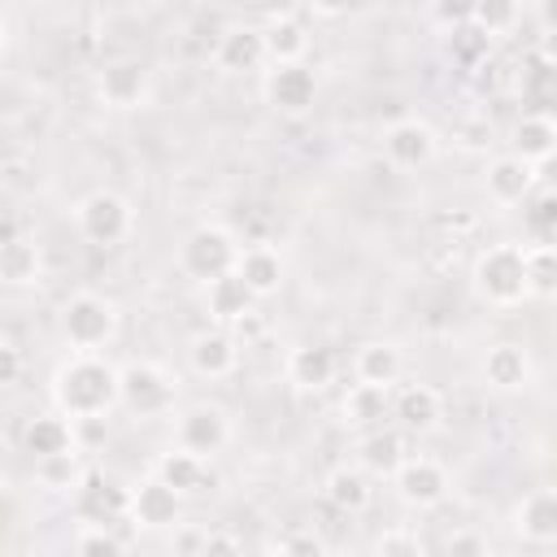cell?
I'll use <instances>...</instances> for the list:
<instances>
[{
  "label": "cell",
  "instance_id": "6da1fadb",
  "mask_svg": "<svg viewBox=\"0 0 557 557\" xmlns=\"http://www.w3.org/2000/svg\"><path fill=\"white\" fill-rule=\"evenodd\" d=\"M52 396H57V409L70 418H100L113 405H122L117 370L104 366L100 357H74L70 366L57 370Z\"/></svg>",
  "mask_w": 557,
  "mask_h": 557
},
{
  "label": "cell",
  "instance_id": "7a4b0ae2",
  "mask_svg": "<svg viewBox=\"0 0 557 557\" xmlns=\"http://www.w3.org/2000/svg\"><path fill=\"white\" fill-rule=\"evenodd\" d=\"M474 287L492 305H518L531 283H527V252L522 248H487L474 265Z\"/></svg>",
  "mask_w": 557,
  "mask_h": 557
},
{
  "label": "cell",
  "instance_id": "3957f363",
  "mask_svg": "<svg viewBox=\"0 0 557 557\" xmlns=\"http://www.w3.org/2000/svg\"><path fill=\"white\" fill-rule=\"evenodd\" d=\"M178 265L191 278H205L209 283V278H218V274H226V270L239 265V248H235V239L222 226H196L183 239V248H178Z\"/></svg>",
  "mask_w": 557,
  "mask_h": 557
},
{
  "label": "cell",
  "instance_id": "277c9868",
  "mask_svg": "<svg viewBox=\"0 0 557 557\" xmlns=\"http://www.w3.org/2000/svg\"><path fill=\"white\" fill-rule=\"evenodd\" d=\"M117 326V313L109 300L83 292V296H70L61 305V335L74 344V348H100Z\"/></svg>",
  "mask_w": 557,
  "mask_h": 557
},
{
  "label": "cell",
  "instance_id": "5b68a950",
  "mask_svg": "<svg viewBox=\"0 0 557 557\" xmlns=\"http://www.w3.org/2000/svg\"><path fill=\"white\" fill-rule=\"evenodd\" d=\"M117 392H122V405L131 413H139V418H157V413H165L174 405L170 379L148 361H135V366L117 370Z\"/></svg>",
  "mask_w": 557,
  "mask_h": 557
},
{
  "label": "cell",
  "instance_id": "8992f818",
  "mask_svg": "<svg viewBox=\"0 0 557 557\" xmlns=\"http://www.w3.org/2000/svg\"><path fill=\"white\" fill-rule=\"evenodd\" d=\"M318 96V78L305 61H274V70L265 74V100L278 113H305Z\"/></svg>",
  "mask_w": 557,
  "mask_h": 557
},
{
  "label": "cell",
  "instance_id": "52a82bcc",
  "mask_svg": "<svg viewBox=\"0 0 557 557\" xmlns=\"http://www.w3.org/2000/svg\"><path fill=\"white\" fill-rule=\"evenodd\" d=\"M78 231H83V239H91V244H117V239L131 231V209H126V200L113 196V191L87 196V200L78 205Z\"/></svg>",
  "mask_w": 557,
  "mask_h": 557
},
{
  "label": "cell",
  "instance_id": "ba28073f",
  "mask_svg": "<svg viewBox=\"0 0 557 557\" xmlns=\"http://www.w3.org/2000/svg\"><path fill=\"white\" fill-rule=\"evenodd\" d=\"M74 509L87 518V522H117V518H126L131 513V492L126 487H117L113 479H104V474H87L83 483H78V492H74Z\"/></svg>",
  "mask_w": 557,
  "mask_h": 557
},
{
  "label": "cell",
  "instance_id": "9c48e42d",
  "mask_svg": "<svg viewBox=\"0 0 557 557\" xmlns=\"http://www.w3.org/2000/svg\"><path fill=\"white\" fill-rule=\"evenodd\" d=\"M178 448H187V453H196V457H213L222 444H226V435H231V426H226V413L222 409H213V405H196V409H187L183 418H178Z\"/></svg>",
  "mask_w": 557,
  "mask_h": 557
},
{
  "label": "cell",
  "instance_id": "30bf717a",
  "mask_svg": "<svg viewBox=\"0 0 557 557\" xmlns=\"http://www.w3.org/2000/svg\"><path fill=\"white\" fill-rule=\"evenodd\" d=\"M178 513H183V492H178V487H170L161 474H157V479H148V483H139V487L131 492V518H135V522H144V527H152V531L174 527V522H178Z\"/></svg>",
  "mask_w": 557,
  "mask_h": 557
},
{
  "label": "cell",
  "instance_id": "8fae6325",
  "mask_svg": "<svg viewBox=\"0 0 557 557\" xmlns=\"http://www.w3.org/2000/svg\"><path fill=\"white\" fill-rule=\"evenodd\" d=\"M100 100L104 104H113V109H135V104H144L148 100V70L139 65V61H131V57H122V61H109L104 70H100Z\"/></svg>",
  "mask_w": 557,
  "mask_h": 557
},
{
  "label": "cell",
  "instance_id": "7c38bea8",
  "mask_svg": "<svg viewBox=\"0 0 557 557\" xmlns=\"http://www.w3.org/2000/svg\"><path fill=\"white\" fill-rule=\"evenodd\" d=\"M396 487H400V500L426 509V505H440L444 500L448 474H444V466H435L426 457H405V466L396 470Z\"/></svg>",
  "mask_w": 557,
  "mask_h": 557
},
{
  "label": "cell",
  "instance_id": "4fadbf2b",
  "mask_svg": "<svg viewBox=\"0 0 557 557\" xmlns=\"http://www.w3.org/2000/svg\"><path fill=\"white\" fill-rule=\"evenodd\" d=\"M383 152H387L392 165L418 170V165H426V161L435 157V135H431L422 122H396V126H387V135H383Z\"/></svg>",
  "mask_w": 557,
  "mask_h": 557
},
{
  "label": "cell",
  "instance_id": "5bb4252c",
  "mask_svg": "<svg viewBox=\"0 0 557 557\" xmlns=\"http://www.w3.org/2000/svg\"><path fill=\"white\" fill-rule=\"evenodd\" d=\"M257 300H261V296L248 287V278H244L239 270H226V274L209 278V313L222 318V322H239V318H248Z\"/></svg>",
  "mask_w": 557,
  "mask_h": 557
},
{
  "label": "cell",
  "instance_id": "9a60e30c",
  "mask_svg": "<svg viewBox=\"0 0 557 557\" xmlns=\"http://www.w3.org/2000/svg\"><path fill=\"white\" fill-rule=\"evenodd\" d=\"M531 187H535V165L522 161L518 152H513V157H496V161L487 165V191H492L500 205H518V200H527Z\"/></svg>",
  "mask_w": 557,
  "mask_h": 557
},
{
  "label": "cell",
  "instance_id": "2e32d148",
  "mask_svg": "<svg viewBox=\"0 0 557 557\" xmlns=\"http://www.w3.org/2000/svg\"><path fill=\"white\" fill-rule=\"evenodd\" d=\"M265 30H252V26H235L222 35L218 44V65L231 70V74H244V70H257L265 61Z\"/></svg>",
  "mask_w": 557,
  "mask_h": 557
},
{
  "label": "cell",
  "instance_id": "e0dca14e",
  "mask_svg": "<svg viewBox=\"0 0 557 557\" xmlns=\"http://www.w3.org/2000/svg\"><path fill=\"white\" fill-rule=\"evenodd\" d=\"M331 374H335V352L322 348V344H300V348L287 357V379H292L296 387H305V392L326 387Z\"/></svg>",
  "mask_w": 557,
  "mask_h": 557
},
{
  "label": "cell",
  "instance_id": "ac0fdd59",
  "mask_svg": "<svg viewBox=\"0 0 557 557\" xmlns=\"http://www.w3.org/2000/svg\"><path fill=\"white\" fill-rule=\"evenodd\" d=\"M483 374H487L492 387L513 392V387H522V383L531 379V357H527V348H518V344H496V348H487V357H483Z\"/></svg>",
  "mask_w": 557,
  "mask_h": 557
},
{
  "label": "cell",
  "instance_id": "d6986e66",
  "mask_svg": "<svg viewBox=\"0 0 557 557\" xmlns=\"http://www.w3.org/2000/svg\"><path fill=\"white\" fill-rule=\"evenodd\" d=\"M392 413H396V422L405 426V431H435V422H440V396L431 392V387H422V383H413V387H405L396 400H392Z\"/></svg>",
  "mask_w": 557,
  "mask_h": 557
},
{
  "label": "cell",
  "instance_id": "ffe728a7",
  "mask_svg": "<svg viewBox=\"0 0 557 557\" xmlns=\"http://www.w3.org/2000/svg\"><path fill=\"white\" fill-rule=\"evenodd\" d=\"M235 339L231 335H222V331H205V335H196L191 339V366H196V374H205V379H222V374H231L235 370Z\"/></svg>",
  "mask_w": 557,
  "mask_h": 557
},
{
  "label": "cell",
  "instance_id": "44dd1931",
  "mask_svg": "<svg viewBox=\"0 0 557 557\" xmlns=\"http://www.w3.org/2000/svg\"><path fill=\"white\" fill-rule=\"evenodd\" d=\"M361 470L366 474H379V479H396V470L405 466V444L396 431H370L361 440Z\"/></svg>",
  "mask_w": 557,
  "mask_h": 557
},
{
  "label": "cell",
  "instance_id": "7402d4cb",
  "mask_svg": "<svg viewBox=\"0 0 557 557\" xmlns=\"http://www.w3.org/2000/svg\"><path fill=\"white\" fill-rule=\"evenodd\" d=\"M518 531L535 544L557 540V492H531L518 505Z\"/></svg>",
  "mask_w": 557,
  "mask_h": 557
},
{
  "label": "cell",
  "instance_id": "603a6c76",
  "mask_svg": "<svg viewBox=\"0 0 557 557\" xmlns=\"http://www.w3.org/2000/svg\"><path fill=\"white\" fill-rule=\"evenodd\" d=\"M522 96H527V113L557 122V65L540 57V61L522 74Z\"/></svg>",
  "mask_w": 557,
  "mask_h": 557
},
{
  "label": "cell",
  "instance_id": "cb8c5ba5",
  "mask_svg": "<svg viewBox=\"0 0 557 557\" xmlns=\"http://www.w3.org/2000/svg\"><path fill=\"white\" fill-rule=\"evenodd\" d=\"M344 413H348L352 426H374V422H383V413H392V387H383V383H366V379H361V383L348 392Z\"/></svg>",
  "mask_w": 557,
  "mask_h": 557
},
{
  "label": "cell",
  "instance_id": "d4e9b609",
  "mask_svg": "<svg viewBox=\"0 0 557 557\" xmlns=\"http://www.w3.org/2000/svg\"><path fill=\"white\" fill-rule=\"evenodd\" d=\"M22 444H26V453L39 461V457H52V453H65V448H74V431H70V422H65V418H57V413H44V418H35V422L26 426Z\"/></svg>",
  "mask_w": 557,
  "mask_h": 557
},
{
  "label": "cell",
  "instance_id": "484cf974",
  "mask_svg": "<svg viewBox=\"0 0 557 557\" xmlns=\"http://www.w3.org/2000/svg\"><path fill=\"white\" fill-rule=\"evenodd\" d=\"M235 270L248 278V287L257 296H270L283 283V257L274 248H248V252H239V265Z\"/></svg>",
  "mask_w": 557,
  "mask_h": 557
},
{
  "label": "cell",
  "instance_id": "4316f807",
  "mask_svg": "<svg viewBox=\"0 0 557 557\" xmlns=\"http://www.w3.org/2000/svg\"><path fill=\"white\" fill-rule=\"evenodd\" d=\"M557 148V122H548V117H535V113H527L518 126H513V152L522 157V161H540V157H548Z\"/></svg>",
  "mask_w": 557,
  "mask_h": 557
},
{
  "label": "cell",
  "instance_id": "83f0119b",
  "mask_svg": "<svg viewBox=\"0 0 557 557\" xmlns=\"http://www.w3.org/2000/svg\"><path fill=\"white\" fill-rule=\"evenodd\" d=\"M35 479H39L48 492H78V483L87 479V470H83L78 453H74V448H65V453L39 457V461H35Z\"/></svg>",
  "mask_w": 557,
  "mask_h": 557
},
{
  "label": "cell",
  "instance_id": "f1b7e54d",
  "mask_svg": "<svg viewBox=\"0 0 557 557\" xmlns=\"http://www.w3.org/2000/svg\"><path fill=\"white\" fill-rule=\"evenodd\" d=\"M522 231L531 244H557V187H540L522 209Z\"/></svg>",
  "mask_w": 557,
  "mask_h": 557
},
{
  "label": "cell",
  "instance_id": "f546056e",
  "mask_svg": "<svg viewBox=\"0 0 557 557\" xmlns=\"http://www.w3.org/2000/svg\"><path fill=\"white\" fill-rule=\"evenodd\" d=\"M0 274H4V283H13V287L35 283V278H39V252H35V244L9 235L4 248H0Z\"/></svg>",
  "mask_w": 557,
  "mask_h": 557
},
{
  "label": "cell",
  "instance_id": "4dcf8cb0",
  "mask_svg": "<svg viewBox=\"0 0 557 557\" xmlns=\"http://www.w3.org/2000/svg\"><path fill=\"white\" fill-rule=\"evenodd\" d=\"M400 352H396V344H366L361 352H357V379H366V383H383V387H392L396 379H400Z\"/></svg>",
  "mask_w": 557,
  "mask_h": 557
},
{
  "label": "cell",
  "instance_id": "1f68e13d",
  "mask_svg": "<svg viewBox=\"0 0 557 557\" xmlns=\"http://www.w3.org/2000/svg\"><path fill=\"white\" fill-rule=\"evenodd\" d=\"M157 474L170 483V487H178V492H200L205 487V457H196V453H187V448H178V453H165L161 461H157Z\"/></svg>",
  "mask_w": 557,
  "mask_h": 557
},
{
  "label": "cell",
  "instance_id": "d6a6232c",
  "mask_svg": "<svg viewBox=\"0 0 557 557\" xmlns=\"http://www.w3.org/2000/svg\"><path fill=\"white\" fill-rule=\"evenodd\" d=\"M326 500H331L335 509H344V513L366 509V505H370V483H366V474H361V470H335V474L326 479Z\"/></svg>",
  "mask_w": 557,
  "mask_h": 557
},
{
  "label": "cell",
  "instance_id": "836d02e7",
  "mask_svg": "<svg viewBox=\"0 0 557 557\" xmlns=\"http://www.w3.org/2000/svg\"><path fill=\"white\" fill-rule=\"evenodd\" d=\"M305 44H309V39H305L300 22H292V17H274L270 30H265V52H270V61H300Z\"/></svg>",
  "mask_w": 557,
  "mask_h": 557
},
{
  "label": "cell",
  "instance_id": "e575fe53",
  "mask_svg": "<svg viewBox=\"0 0 557 557\" xmlns=\"http://www.w3.org/2000/svg\"><path fill=\"white\" fill-rule=\"evenodd\" d=\"M487 48H492V35H487L479 22H466V26H457V30H453V39H448V52H453V61H457V65H466V70H474V65L487 57Z\"/></svg>",
  "mask_w": 557,
  "mask_h": 557
},
{
  "label": "cell",
  "instance_id": "d590c367",
  "mask_svg": "<svg viewBox=\"0 0 557 557\" xmlns=\"http://www.w3.org/2000/svg\"><path fill=\"white\" fill-rule=\"evenodd\" d=\"M527 283L535 296H557V248L553 244L527 248Z\"/></svg>",
  "mask_w": 557,
  "mask_h": 557
},
{
  "label": "cell",
  "instance_id": "8d00e7d4",
  "mask_svg": "<svg viewBox=\"0 0 557 557\" xmlns=\"http://www.w3.org/2000/svg\"><path fill=\"white\" fill-rule=\"evenodd\" d=\"M474 22L487 30V35H500L518 22V0H479L474 9Z\"/></svg>",
  "mask_w": 557,
  "mask_h": 557
},
{
  "label": "cell",
  "instance_id": "74e56055",
  "mask_svg": "<svg viewBox=\"0 0 557 557\" xmlns=\"http://www.w3.org/2000/svg\"><path fill=\"white\" fill-rule=\"evenodd\" d=\"M74 548H78V553H104V557H117V553H122V540L109 531V522H91V531H83Z\"/></svg>",
  "mask_w": 557,
  "mask_h": 557
},
{
  "label": "cell",
  "instance_id": "f35d334b",
  "mask_svg": "<svg viewBox=\"0 0 557 557\" xmlns=\"http://www.w3.org/2000/svg\"><path fill=\"white\" fill-rule=\"evenodd\" d=\"M474 9H479V0H435V17L444 22V26H466V22H474Z\"/></svg>",
  "mask_w": 557,
  "mask_h": 557
},
{
  "label": "cell",
  "instance_id": "ab89813d",
  "mask_svg": "<svg viewBox=\"0 0 557 557\" xmlns=\"http://www.w3.org/2000/svg\"><path fill=\"white\" fill-rule=\"evenodd\" d=\"M461 144L466 148H487L492 144V122H461Z\"/></svg>",
  "mask_w": 557,
  "mask_h": 557
},
{
  "label": "cell",
  "instance_id": "60d3db41",
  "mask_svg": "<svg viewBox=\"0 0 557 557\" xmlns=\"http://www.w3.org/2000/svg\"><path fill=\"white\" fill-rule=\"evenodd\" d=\"M17 370H22V357H17L13 344H4V348H0V383L13 387V383H17Z\"/></svg>",
  "mask_w": 557,
  "mask_h": 557
},
{
  "label": "cell",
  "instance_id": "b9f144b4",
  "mask_svg": "<svg viewBox=\"0 0 557 557\" xmlns=\"http://www.w3.org/2000/svg\"><path fill=\"white\" fill-rule=\"evenodd\" d=\"M366 4H370V0H313V9L326 13V17H348V13L366 9Z\"/></svg>",
  "mask_w": 557,
  "mask_h": 557
},
{
  "label": "cell",
  "instance_id": "7bdbcfd3",
  "mask_svg": "<svg viewBox=\"0 0 557 557\" xmlns=\"http://www.w3.org/2000/svg\"><path fill=\"white\" fill-rule=\"evenodd\" d=\"M278 553H322V540L318 535H287V540H278Z\"/></svg>",
  "mask_w": 557,
  "mask_h": 557
},
{
  "label": "cell",
  "instance_id": "ee69618b",
  "mask_svg": "<svg viewBox=\"0 0 557 557\" xmlns=\"http://www.w3.org/2000/svg\"><path fill=\"white\" fill-rule=\"evenodd\" d=\"M535 183H540V187H557V148L535 161Z\"/></svg>",
  "mask_w": 557,
  "mask_h": 557
},
{
  "label": "cell",
  "instance_id": "f6af8a7d",
  "mask_svg": "<svg viewBox=\"0 0 557 557\" xmlns=\"http://www.w3.org/2000/svg\"><path fill=\"white\" fill-rule=\"evenodd\" d=\"M205 531H178L174 535V553H205Z\"/></svg>",
  "mask_w": 557,
  "mask_h": 557
},
{
  "label": "cell",
  "instance_id": "bcb514c9",
  "mask_svg": "<svg viewBox=\"0 0 557 557\" xmlns=\"http://www.w3.org/2000/svg\"><path fill=\"white\" fill-rule=\"evenodd\" d=\"M379 553H418V540H409V535H383L379 540Z\"/></svg>",
  "mask_w": 557,
  "mask_h": 557
},
{
  "label": "cell",
  "instance_id": "7dc6e473",
  "mask_svg": "<svg viewBox=\"0 0 557 557\" xmlns=\"http://www.w3.org/2000/svg\"><path fill=\"white\" fill-rule=\"evenodd\" d=\"M483 548H487V544H483L479 535H453V540H448V553H483Z\"/></svg>",
  "mask_w": 557,
  "mask_h": 557
},
{
  "label": "cell",
  "instance_id": "c3c4849f",
  "mask_svg": "<svg viewBox=\"0 0 557 557\" xmlns=\"http://www.w3.org/2000/svg\"><path fill=\"white\" fill-rule=\"evenodd\" d=\"M205 553H239V540H231V535H209V540H205Z\"/></svg>",
  "mask_w": 557,
  "mask_h": 557
},
{
  "label": "cell",
  "instance_id": "681fc988",
  "mask_svg": "<svg viewBox=\"0 0 557 557\" xmlns=\"http://www.w3.org/2000/svg\"><path fill=\"white\" fill-rule=\"evenodd\" d=\"M257 4H261L270 17H292V4H296V0H257Z\"/></svg>",
  "mask_w": 557,
  "mask_h": 557
},
{
  "label": "cell",
  "instance_id": "f907efd6",
  "mask_svg": "<svg viewBox=\"0 0 557 557\" xmlns=\"http://www.w3.org/2000/svg\"><path fill=\"white\" fill-rule=\"evenodd\" d=\"M540 57H544V61H553V65H557V30H548V35H544V39H540Z\"/></svg>",
  "mask_w": 557,
  "mask_h": 557
},
{
  "label": "cell",
  "instance_id": "816d5d0a",
  "mask_svg": "<svg viewBox=\"0 0 557 557\" xmlns=\"http://www.w3.org/2000/svg\"><path fill=\"white\" fill-rule=\"evenodd\" d=\"M540 17L548 30H557V0H540Z\"/></svg>",
  "mask_w": 557,
  "mask_h": 557
}]
</instances>
